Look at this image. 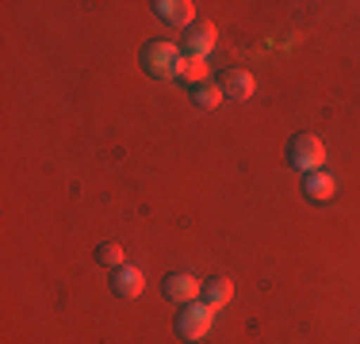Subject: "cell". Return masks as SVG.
I'll return each mask as SVG.
<instances>
[{
    "instance_id": "cell-6",
    "label": "cell",
    "mask_w": 360,
    "mask_h": 344,
    "mask_svg": "<svg viewBox=\"0 0 360 344\" xmlns=\"http://www.w3.org/2000/svg\"><path fill=\"white\" fill-rule=\"evenodd\" d=\"M153 15H158L161 23H169V27L188 31L195 23V4L192 0H158V4H153Z\"/></svg>"
},
{
    "instance_id": "cell-1",
    "label": "cell",
    "mask_w": 360,
    "mask_h": 344,
    "mask_svg": "<svg viewBox=\"0 0 360 344\" xmlns=\"http://www.w3.org/2000/svg\"><path fill=\"white\" fill-rule=\"evenodd\" d=\"M180 62H184V50H180L176 42L158 39V42H146L142 46V69L153 81H176Z\"/></svg>"
},
{
    "instance_id": "cell-11",
    "label": "cell",
    "mask_w": 360,
    "mask_h": 344,
    "mask_svg": "<svg viewBox=\"0 0 360 344\" xmlns=\"http://www.w3.org/2000/svg\"><path fill=\"white\" fill-rule=\"evenodd\" d=\"M176 81L192 84V88H200V84H207V81H211V65H207V58H184V62H180V73H176Z\"/></svg>"
},
{
    "instance_id": "cell-12",
    "label": "cell",
    "mask_w": 360,
    "mask_h": 344,
    "mask_svg": "<svg viewBox=\"0 0 360 344\" xmlns=\"http://www.w3.org/2000/svg\"><path fill=\"white\" fill-rule=\"evenodd\" d=\"M222 100H226V96H222V88H219L215 81H207V84H200V88H192V103H195V107H203V111H215Z\"/></svg>"
},
{
    "instance_id": "cell-4",
    "label": "cell",
    "mask_w": 360,
    "mask_h": 344,
    "mask_svg": "<svg viewBox=\"0 0 360 344\" xmlns=\"http://www.w3.org/2000/svg\"><path fill=\"white\" fill-rule=\"evenodd\" d=\"M219 42V31L211 20H195L192 27L184 31V39H180V50H184V58H207L211 50H215Z\"/></svg>"
},
{
    "instance_id": "cell-13",
    "label": "cell",
    "mask_w": 360,
    "mask_h": 344,
    "mask_svg": "<svg viewBox=\"0 0 360 344\" xmlns=\"http://www.w3.org/2000/svg\"><path fill=\"white\" fill-rule=\"evenodd\" d=\"M96 260L104 264V268H123L127 264V253H123V245H119V241H104V245H96Z\"/></svg>"
},
{
    "instance_id": "cell-7",
    "label": "cell",
    "mask_w": 360,
    "mask_h": 344,
    "mask_svg": "<svg viewBox=\"0 0 360 344\" xmlns=\"http://www.w3.org/2000/svg\"><path fill=\"white\" fill-rule=\"evenodd\" d=\"M111 291H115L119 298H139L146 291V275L142 268H134V264H123V268L111 272Z\"/></svg>"
},
{
    "instance_id": "cell-2",
    "label": "cell",
    "mask_w": 360,
    "mask_h": 344,
    "mask_svg": "<svg viewBox=\"0 0 360 344\" xmlns=\"http://www.w3.org/2000/svg\"><path fill=\"white\" fill-rule=\"evenodd\" d=\"M326 161V145L314 134H295L288 142V165L295 172H319Z\"/></svg>"
},
{
    "instance_id": "cell-10",
    "label": "cell",
    "mask_w": 360,
    "mask_h": 344,
    "mask_svg": "<svg viewBox=\"0 0 360 344\" xmlns=\"http://www.w3.org/2000/svg\"><path fill=\"white\" fill-rule=\"evenodd\" d=\"M230 298H234V283H230L226 275H211V279L203 283V303L211 310H222Z\"/></svg>"
},
{
    "instance_id": "cell-9",
    "label": "cell",
    "mask_w": 360,
    "mask_h": 344,
    "mask_svg": "<svg viewBox=\"0 0 360 344\" xmlns=\"http://www.w3.org/2000/svg\"><path fill=\"white\" fill-rule=\"evenodd\" d=\"M303 192H307V199H311V203H330L333 195H338V180H333L326 168H319V172H307Z\"/></svg>"
},
{
    "instance_id": "cell-3",
    "label": "cell",
    "mask_w": 360,
    "mask_h": 344,
    "mask_svg": "<svg viewBox=\"0 0 360 344\" xmlns=\"http://www.w3.org/2000/svg\"><path fill=\"white\" fill-rule=\"evenodd\" d=\"M211 325H215V310H211L207 303H192V306H184L176 314V337L203 340L211 333Z\"/></svg>"
},
{
    "instance_id": "cell-8",
    "label": "cell",
    "mask_w": 360,
    "mask_h": 344,
    "mask_svg": "<svg viewBox=\"0 0 360 344\" xmlns=\"http://www.w3.org/2000/svg\"><path fill=\"white\" fill-rule=\"evenodd\" d=\"M219 88H222V96H226V100H250L257 92V81H253L250 69H226L222 81H219Z\"/></svg>"
},
{
    "instance_id": "cell-5",
    "label": "cell",
    "mask_w": 360,
    "mask_h": 344,
    "mask_svg": "<svg viewBox=\"0 0 360 344\" xmlns=\"http://www.w3.org/2000/svg\"><path fill=\"white\" fill-rule=\"evenodd\" d=\"M161 291H165V298H169V303H176V306H192V303H200V298H203V283L195 279V275H188V272L165 275Z\"/></svg>"
}]
</instances>
